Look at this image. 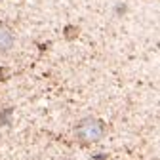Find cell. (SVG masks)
<instances>
[{"mask_svg": "<svg viewBox=\"0 0 160 160\" xmlns=\"http://www.w3.org/2000/svg\"><path fill=\"white\" fill-rule=\"evenodd\" d=\"M12 46H13V31L6 23H0V53L10 52Z\"/></svg>", "mask_w": 160, "mask_h": 160, "instance_id": "2", "label": "cell"}, {"mask_svg": "<svg viewBox=\"0 0 160 160\" xmlns=\"http://www.w3.org/2000/svg\"><path fill=\"white\" fill-rule=\"evenodd\" d=\"M74 133H76V139L82 145H90V143H97L101 141L107 133V124L99 118H93V116H86L82 118L80 122L76 124L74 128Z\"/></svg>", "mask_w": 160, "mask_h": 160, "instance_id": "1", "label": "cell"}, {"mask_svg": "<svg viewBox=\"0 0 160 160\" xmlns=\"http://www.w3.org/2000/svg\"><path fill=\"white\" fill-rule=\"evenodd\" d=\"M12 112H13V109H12V107L0 111V126H8V124L12 122Z\"/></svg>", "mask_w": 160, "mask_h": 160, "instance_id": "3", "label": "cell"}]
</instances>
